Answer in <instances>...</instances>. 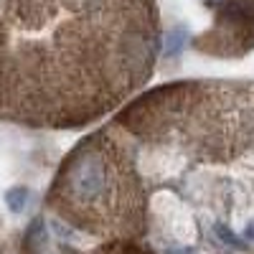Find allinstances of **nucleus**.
<instances>
[{"label": "nucleus", "mask_w": 254, "mask_h": 254, "mask_svg": "<svg viewBox=\"0 0 254 254\" xmlns=\"http://www.w3.org/2000/svg\"><path fill=\"white\" fill-rule=\"evenodd\" d=\"M104 183H107V168H104L102 158L97 155L81 158L71 171V190L76 196L94 198L104 190Z\"/></svg>", "instance_id": "f257e3e1"}, {"label": "nucleus", "mask_w": 254, "mask_h": 254, "mask_svg": "<svg viewBox=\"0 0 254 254\" xmlns=\"http://www.w3.org/2000/svg\"><path fill=\"white\" fill-rule=\"evenodd\" d=\"M186 44H188V31L178 26V28H171V31L165 33L163 49H165L168 56H178V54L186 49Z\"/></svg>", "instance_id": "f03ea898"}, {"label": "nucleus", "mask_w": 254, "mask_h": 254, "mask_svg": "<svg viewBox=\"0 0 254 254\" xmlns=\"http://www.w3.org/2000/svg\"><path fill=\"white\" fill-rule=\"evenodd\" d=\"M5 203H8V208L13 211V214L26 211V206H28V188H23V186L8 188V190H5Z\"/></svg>", "instance_id": "7ed1b4c3"}, {"label": "nucleus", "mask_w": 254, "mask_h": 254, "mask_svg": "<svg viewBox=\"0 0 254 254\" xmlns=\"http://www.w3.org/2000/svg\"><path fill=\"white\" fill-rule=\"evenodd\" d=\"M214 231H216V237H219V242H224V244H231V247H237V249H242L244 247V242L242 239H237V234L231 229H226L224 224H216L214 226Z\"/></svg>", "instance_id": "20e7f679"}, {"label": "nucleus", "mask_w": 254, "mask_h": 254, "mask_svg": "<svg viewBox=\"0 0 254 254\" xmlns=\"http://www.w3.org/2000/svg\"><path fill=\"white\" fill-rule=\"evenodd\" d=\"M244 237L254 242V221H252V224H247V229H244Z\"/></svg>", "instance_id": "39448f33"}]
</instances>
